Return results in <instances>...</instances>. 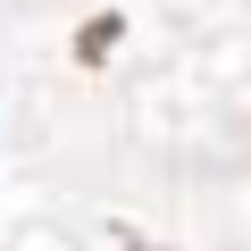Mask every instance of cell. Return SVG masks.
I'll use <instances>...</instances> for the list:
<instances>
[{"instance_id": "1", "label": "cell", "mask_w": 251, "mask_h": 251, "mask_svg": "<svg viewBox=\"0 0 251 251\" xmlns=\"http://www.w3.org/2000/svg\"><path fill=\"white\" fill-rule=\"evenodd\" d=\"M126 251H159V243H126Z\"/></svg>"}]
</instances>
